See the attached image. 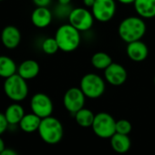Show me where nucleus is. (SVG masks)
<instances>
[{"label": "nucleus", "mask_w": 155, "mask_h": 155, "mask_svg": "<svg viewBox=\"0 0 155 155\" xmlns=\"http://www.w3.org/2000/svg\"><path fill=\"white\" fill-rule=\"evenodd\" d=\"M146 24L140 17H129L123 19L118 28L120 38L128 43L140 40L146 33Z\"/></svg>", "instance_id": "1"}, {"label": "nucleus", "mask_w": 155, "mask_h": 155, "mask_svg": "<svg viewBox=\"0 0 155 155\" xmlns=\"http://www.w3.org/2000/svg\"><path fill=\"white\" fill-rule=\"evenodd\" d=\"M83 3L85 5V7L87 8H92L94 3H95V0H83Z\"/></svg>", "instance_id": "29"}, {"label": "nucleus", "mask_w": 155, "mask_h": 155, "mask_svg": "<svg viewBox=\"0 0 155 155\" xmlns=\"http://www.w3.org/2000/svg\"><path fill=\"white\" fill-rule=\"evenodd\" d=\"M118 2L123 5H130L135 2V0H118Z\"/></svg>", "instance_id": "30"}, {"label": "nucleus", "mask_w": 155, "mask_h": 155, "mask_svg": "<svg viewBox=\"0 0 155 155\" xmlns=\"http://www.w3.org/2000/svg\"><path fill=\"white\" fill-rule=\"evenodd\" d=\"M30 109L33 113L44 119L52 115L54 106L52 100L45 93H36L30 100Z\"/></svg>", "instance_id": "9"}, {"label": "nucleus", "mask_w": 155, "mask_h": 155, "mask_svg": "<svg viewBox=\"0 0 155 155\" xmlns=\"http://www.w3.org/2000/svg\"><path fill=\"white\" fill-rule=\"evenodd\" d=\"M133 5L136 13L141 18H155V0H135Z\"/></svg>", "instance_id": "16"}, {"label": "nucleus", "mask_w": 155, "mask_h": 155, "mask_svg": "<svg viewBox=\"0 0 155 155\" xmlns=\"http://www.w3.org/2000/svg\"><path fill=\"white\" fill-rule=\"evenodd\" d=\"M0 155H18V154L15 150L10 149V148H6L4 150L0 152Z\"/></svg>", "instance_id": "28"}, {"label": "nucleus", "mask_w": 155, "mask_h": 155, "mask_svg": "<svg viewBox=\"0 0 155 155\" xmlns=\"http://www.w3.org/2000/svg\"><path fill=\"white\" fill-rule=\"evenodd\" d=\"M91 12L96 20L100 22L110 21L116 13L115 0H95Z\"/></svg>", "instance_id": "10"}, {"label": "nucleus", "mask_w": 155, "mask_h": 155, "mask_svg": "<svg viewBox=\"0 0 155 155\" xmlns=\"http://www.w3.org/2000/svg\"><path fill=\"white\" fill-rule=\"evenodd\" d=\"M58 42L59 50L63 52H72L81 45V31L75 28L69 23L60 26L54 37Z\"/></svg>", "instance_id": "2"}, {"label": "nucleus", "mask_w": 155, "mask_h": 155, "mask_svg": "<svg viewBox=\"0 0 155 155\" xmlns=\"http://www.w3.org/2000/svg\"><path fill=\"white\" fill-rule=\"evenodd\" d=\"M6 149V145H5V141L4 140L0 137V152H1L2 150H4Z\"/></svg>", "instance_id": "31"}, {"label": "nucleus", "mask_w": 155, "mask_h": 155, "mask_svg": "<svg viewBox=\"0 0 155 155\" xmlns=\"http://www.w3.org/2000/svg\"><path fill=\"white\" fill-rule=\"evenodd\" d=\"M126 52L130 60L134 62H141L147 58L149 55V48L147 45L140 39L128 43Z\"/></svg>", "instance_id": "13"}, {"label": "nucleus", "mask_w": 155, "mask_h": 155, "mask_svg": "<svg viewBox=\"0 0 155 155\" xmlns=\"http://www.w3.org/2000/svg\"><path fill=\"white\" fill-rule=\"evenodd\" d=\"M38 131L41 140L49 145L59 143L64 135L62 123L59 120L52 116L41 120Z\"/></svg>", "instance_id": "3"}, {"label": "nucleus", "mask_w": 155, "mask_h": 155, "mask_svg": "<svg viewBox=\"0 0 155 155\" xmlns=\"http://www.w3.org/2000/svg\"><path fill=\"white\" fill-rule=\"evenodd\" d=\"M41 118H39L38 115L35 113H28L25 114L22 120L19 122V128L27 133H32L35 131L38 130L40 122H41Z\"/></svg>", "instance_id": "19"}, {"label": "nucleus", "mask_w": 155, "mask_h": 155, "mask_svg": "<svg viewBox=\"0 0 155 155\" xmlns=\"http://www.w3.org/2000/svg\"><path fill=\"white\" fill-rule=\"evenodd\" d=\"M126 68L118 63L112 62L106 69H104L105 81L112 86H120L127 81Z\"/></svg>", "instance_id": "11"}, {"label": "nucleus", "mask_w": 155, "mask_h": 155, "mask_svg": "<svg viewBox=\"0 0 155 155\" xmlns=\"http://www.w3.org/2000/svg\"><path fill=\"white\" fill-rule=\"evenodd\" d=\"M58 4L60 5H69L71 0H58Z\"/></svg>", "instance_id": "32"}, {"label": "nucleus", "mask_w": 155, "mask_h": 155, "mask_svg": "<svg viewBox=\"0 0 155 155\" xmlns=\"http://www.w3.org/2000/svg\"><path fill=\"white\" fill-rule=\"evenodd\" d=\"M1 1H4V0H0V2H1Z\"/></svg>", "instance_id": "34"}, {"label": "nucleus", "mask_w": 155, "mask_h": 155, "mask_svg": "<svg viewBox=\"0 0 155 155\" xmlns=\"http://www.w3.org/2000/svg\"><path fill=\"white\" fill-rule=\"evenodd\" d=\"M0 39L5 48L14 49L18 48L21 42V32L15 26H7L1 31Z\"/></svg>", "instance_id": "12"}, {"label": "nucleus", "mask_w": 155, "mask_h": 155, "mask_svg": "<svg viewBox=\"0 0 155 155\" xmlns=\"http://www.w3.org/2000/svg\"><path fill=\"white\" fill-rule=\"evenodd\" d=\"M18 72V66L13 58L8 56H0V78L8 79Z\"/></svg>", "instance_id": "20"}, {"label": "nucleus", "mask_w": 155, "mask_h": 155, "mask_svg": "<svg viewBox=\"0 0 155 155\" xmlns=\"http://www.w3.org/2000/svg\"><path fill=\"white\" fill-rule=\"evenodd\" d=\"M41 48L42 51L47 55H54L59 50L58 42L55 38H47L44 39L41 44Z\"/></svg>", "instance_id": "23"}, {"label": "nucleus", "mask_w": 155, "mask_h": 155, "mask_svg": "<svg viewBox=\"0 0 155 155\" xmlns=\"http://www.w3.org/2000/svg\"><path fill=\"white\" fill-rule=\"evenodd\" d=\"M52 18V13L48 8H37L31 14V22L38 28H45L48 27Z\"/></svg>", "instance_id": "14"}, {"label": "nucleus", "mask_w": 155, "mask_h": 155, "mask_svg": "<svg viewBox=\"0 0 155 155\" xmlns=\"http://www.w3.org/2000/svg\"><path fill=\"white\" fill-rule=\"evenodd\" d=\"M80 88L86 98L98 99L104 94L106 85L101 76L95 73H88L82 77Z\"/></svg>", "instance_id": "5"}, {"label": "nucleus", "mask_w": 155, "mask_h": 155, "mask_svg": "<svg viewBox=\"0 0 155 155\" xmlns=\"http://www.w3.org/2000/svg\"><path fill=\"white\" fill-rule=\"evenodd\" d=\"M132 130L131 123L125 119H121L119 120H116V132L120 134L129 135Z\"/></svg>", "instance_id": "24"}, {"label": "nucleus", "mask_w": 155, "mask_h": 155, "mask_svg": "<svg viewBox=\"0 0 155 155\" xmlns=\"http://www.w3.org/2000/svg\"><path fill=\"white\" fill-rule=\"evenodd\" d=\"M74 118L78 125H80L82 128H89L92 126L95 114L91 110L82 108L74 114Z\"/></svg>", "instance_id": "21"}, {"label": "nucleus", "mask_w": 155, "mask_h": 155, "mask_svg": "<svg viewBox=\"0 0 155 155\" xmlns=\"http://www.w3.org/2000/svg\"><path fill=\"white\" fill-rule=\"evenodd\" d=\"M3 89L6 96L14 102H20L28 95L27 81L18 73L5 80Z\"/></svg>", "instance_id": "4"}, {"label": "nucleus", "mask_w": 155, "mask_h": 155, "mask_svg": "<svg viewBox=\"0 0 155 155\" xmlns=\"http://www.w3.org/2000/svg\"><path fill=\"white\" fill-rule=\"evenodd\" d=\"M85 99L86 96L81 88L73 87L65 92L63 96V105L65 109L74 116L77 111L84 108Z\"/></svg>", "instance_id": "8"}, {"label": "nucleus", "mask_w": 155, "mask_h": 155, "mask_svg": "<svg viewBox=\"0 0 155 155\" xmlns=\"http://www.w3.org/2000/svg\"><path fill=\"white\" fill-rule=\"evenodd\" d=\"M71 8L69 5H60L58 4V6L56 8V15L58 18H68L70 12H71Z\"/></svg>", "instance_id": "25"}, {"label": "nucleus", "mask_w": 155, "mask_h": 155, "mask_svg": "<svg viewBox=\"0 0 155 155\" xmlns=\"http://www.w3.org/2000/svg\"><path fill=\"white\" fill-rule=\"evenodd\" d=\"M37 8H48L52 0H32Z\"/></svg>", "instance_id": "27"}, {"label": "nucleus", "mask_w": 155, "mask_h": 155, "mask_svg": "<svg viewBox=\"0 0 155 155\" xmlns=\"http://www.w3.org/2000/svg\"><path fill=\"white\" fill-rule=\"evenodd\" d=\"M4 114L6 116V119H7L9 126H11V125L16 126V125L19 124L20 120L24 117L25 110H24V108L18 102H15V103L10 104L7 108Z\"/></svg>", "instance_id": "18"}, {"label": "nucleus", "mask_w": 155, "mask_h": 155, "mask_svg": "<svg viewBox=\"0 0 155 155\" xmlns=\"http://www.w3.org/2000/svg\"><path fill=\"white\" fill-rule=\"evenodd\" d=\"M68 23L81 32L91 28L94 22V17L91 11L83 8H73L68 18Z\"/></svg>", "instance_id": "7"}, {"label": "nucleus", "mask_w": 155, "mask_h": 155, "mask_svg": "<svg viewBox=\"0 0 155 155\" xmlns=\"http://www.w3.org/2000/svg\"><path fill=\"white\" fill-rule=\"evenodd\" d=\"M110 140V146L112 150L119 154L126 153L130 149L131 141L128 135L116 132Z\"/></svg>", "instance_id": "17"}, {"label": "nucleus", "mask_w": 155, "mask_h": 155, "mask_svg": "<svg viewBox=\"0 0 155 155\" xmlns=\"http://www.w3.org/2000/svg\"><path fill=\"white\" fill-rule=\"evenodd\" d=\"M111 63H112V58L106 52H102V51L96 52L91 57V64L97 69L104 70Z\"/></svg>", "instance_id": "22"}, {"label": "nucleus", "mask_w": 155, "mask_h": 155, "mask_svg": "<svg viewBox=\"0 0 155 155\" xmlns=\"http://www.w3.org/2000/svg\"><path fill=\"white\" fill-rule=\"evenodd\" d=\"M40 67L34 59H26L18 67V74L26 81L33 80L39 74Z\"/></svg>", "instance_id": "15"}, {"label": "nucleus", "mask_w": 155, "mask_h": 155, "mask_svg": "<svg viewBox=\"0 0 155 155\" xmlns=\"http://www.w3.org/2000/svg\"><path fill=\"white\" fill-rule=\"evenodd\" d=\"M9 124L6 119V116L4 113L0 112V135H2L8 128Z\"/></svg>", "instance_id": "26"}, {"label": "nucleus", "mask_w": 155, "mask_h": 155, "mask_svg": "<svg viewBox=\"0 0 155 155\" xmlns=\"http://www.w3.org/2000/svg\"><path fill=\"white\" fill-rule=\"evenodd\" d=\"M91 129L99 138L110 139L116 133V120L107 112H99L95 114Z\"/></svg>", "instance_id": "6"}, {"label": "nucleus", "mask_w": 155, "mask_h": 155, "mask_svg": "<svg viewBox=\"0 0 155 155\" xmlns=\"http://www.w3.org/2000/svg\"><path fill=\"white\" fill-rule=\"evenodd\" d=\"M153 81H154V85H155V76H154V80H153Z\"/></svg>", "instance_id": "33"}]
</instances>
